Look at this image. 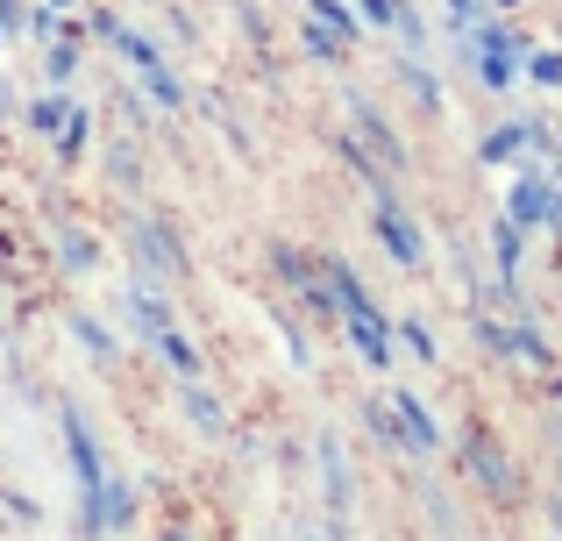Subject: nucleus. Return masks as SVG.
<instances>
[{"label":"nucleus","instance_id":"nucleus-1","mask_svg":"<svg viewBox=\"0 0 562 541\" xmlns=\"http://www.w3.org/2000/svg\"><path fill=\"white\" fill-rule=\"evenodd\" d=\"M463 65L477 71L492 93H506V86L520 79V65H527L520 29H506V22H477V36H463Z\"/></svg>","mask_w":562,"mask_h":541},{"label":"nucleus","instance_id":"nucleus-2","mask_svg":"<svg viewBox=\"0 0 562 541\" xmlns=\"http://www.w3.org/2000/svg\"><path fill=\"white\" fill-rule=\"evenodd\" d=\"M271 271L285 278V285L300 292V300L314 306L321 320H342V300H335V285H328V264H321V257L292 250V243H271Z\"/></svg>","mask_w":562,"mask_h":541},{"label":"nucleus","instance_id":"nucleus-3","mask_svg":"<svg viewBox=\"0 0 562 541\" xmlns=\"http://www.w3.org/2000/svg\"><path fill=\"white\" fill-rule=\"evenodd\" d=\"M477 342L492 349V357H506V363H520V371H535V377L555 371V349L541 342L527 320H492V314H484V320H477Z\"/></svg>","mask_w":562,"mask_h":541},{"label":"nucleus","instance_id":"nucleus-4","mask_svg":"<svg viewBox=\"0 0 562 541\" xmlns=\"http://www.w3.org/2000/svg\"><path fill=\"white\" fill-rule=\"evenodd\" d=\"M128 250H136V264H143V278H150V285L186 278V250H179V236H171L165 214H143V222L128 228Z\"/></svg>","mask_w":562,"mask_h":541},{"label":"nucleus","instance_id":"nucleus-5","mask_svg":"<svg viewBox=\"0 0 562 541\" xmlns=\"http://www.w3.org/2000/svg\"><path fill=\"white\" fill-rule=\"evenodd\" d=\"M463 463H470V477H477V485L492 492L498 506L520 499V471H513V457H506V449H498L484 428H470V435H463Z\"/></svg>","mask_w":562,"mask_h":541},{"label":"nucleus","instance_id":"nucleus-6","mask_svg":"<svg viewBox=\"0 0 562 541\" xmlns=\"http://www.w3.org/2000/svg\"><path fill=\"white\" fill-rule=\"evenodd\" d=\"M79 506H86V514H79V534H122L128 520H136V492H128L114 471L100 477V485H86Z\"/></svg>","mask_w":562,"mask_h":541},{"label":"nucleus","instance_id":"nucleus-7","mask_svg":"<svg viewBox=\"0 0 562 541\" xmlns=\"http://www.w3.org/2000/svg\"><path fill=\"white\" fill-rule=\"evenodd\" d=\"M371 228H378V243L392 250V264H406V271H420V228H413V214L398 207L392 193H378V214H371Z\"/></svg>","mask_w":562,"mask_h":541},{"label":"nucleus","instance_id":"nucleus-8","mask_svg":"<svg viewBox=\"0 0 562 541\" xmlns=\"http://www.w3.org/2000/svg\"><path fill=\"white\" fill-rule=\"evenodd\" d=\"M335 328H342L349 342H357V357H363V363H378V371L392 363V335H398V328H384V314H378L371 300L342 306V320H335Z\"/></svg>","mask_w":562,"mask_h":541},{"label":"nucleus","instance_id":"nucleus-9","mask_svg":"<svg viewBox=\"0 0 562 541\" xmlns=\"http://www.w3.org/2000/svg\"><path fill=\"white\" fill-rule=\"evenodd\" d=\"M349 128H357V136L371 143V157H378L384 171H392V179H398V171H406V143H398V128L384 122V114L371 108V100H349Z\"/></svg>","mask_w":562,"mask_h":541},{"label":"nucleus","instance_id":"nucleus-10","mask_svg":"<svg viewBox=\"0 0 562 541\" xmlns=\"http://www.w3.org/2000/svg\"><path fill=\"white\" fill-rule=\"evenodd\" d=\"M57 420H65V449H71V471H79V492L100 485V477H108V457H100V442H93V428H86V414H79V406H57Z\"/></svg>","mask_w":562,"mask_h":541},{"label":"nucleus","instance_id":"nucleus-11","mask_svg":"<svg viewBox=\"0 0 562 541\" xmlns=\"http://www.w3.org/2000/svg\"><path fill=\"white\" fill-rule=\"evenodd\" d=\"M506 214H513L520 228H549V179H541V165H527V179L513 185Z\"/></svg>","mask_w":562,"mask_h":541},{"label":"nucleus","instance_id":"nucleus-12","mask_svg":"<svg viewBox=\"0 0 562 541\" xmlns=\"http://www.w3.org/2000/svg\"><path fill=\"white\" fill-rule=\"evenodd\" d=\"M179 406L192 414V428H200V435H228V414H221V399L200 385V377H179Z\"/></svg>","mask_w":562,"mask_h":541},{"label":"nucleus","instance_id":"nucleus-13","mask_svg":"<svg viewBox=\"0 0 562 541\" xmlns=\"http://www.w3.org/2000/svg\"><path fill=\"white\" fill-rule=\"evenodd\" d=\"M392 406H398V420H406L413 449H420V457H435V449H441V428H435V414L420 406V392H392Z\"/></svg>","mask_w":562,"mask_h":541},{"label":"nucleus","instance_id":"nucleus-14","mask_svg":"<svg viewBox=\"0 0 562 541\" xmlns=\"http://www.w3.org/2000/svg\"><path fill=\"white\" fill-rule=\"evenodd\" d=\"M363 420H371V435L384 449H392V457H420V449H413V435H406V420H398V406L392 399H371L363 406Z\"/></svg>","mask_w":562,"mask_h":541},{"label":"nucleus","instance_id":"nucleus-15","mask_svg":"<svg viewBox=\"0 0 562 541\" xmlns=\"http://www.w3.org/2000/svg\"><path fill=\"white\" fill-rule=\"evenodd\" d=\"M57 257H65V271H71V278H86V271L100 264V243L86 236L79 222H57Z\"/></svg>","mask_w":562,"mask_h":541},{"label":"nucleus","instance_id":"nucleus-16","mask_svg":"<svg viewBox=\"0 0 562 541\" xmlns=\"http://www.w3.org/2000/svg\"><path fill=\"white\" fill-rule=\"evenodd\" d=\"M128 320H136V328H143V342H150V335L157 328H171V306L165 300H157V292H150V278H143V285H128Z\"/></svg>","mask_w":562,"mask_h":541},{"label":"nucleus","instance_id":"nucleus-17","mask_svg":"<svg viewBox=\"0 0 562 541\" xmlns=\"http://www.w3.org/2000/svg\"><path fill=\"white\" fill-rule=\"evenodd\" d=\"M22 122L36 128V136H57V128L71 122V100H65V93H36V100L22 108Z\"/></svg>","mask_w":562,"mask_h":541},{"label":"nucleus","instance_id":"nucleus-18","mask_svg":"<svg viewBox=\"0 0 562 541\" xmlns=\"http://www.w3.org/2000/svg\"><path fill=\"white\" fill-rule=\"evenodd\" d=\"M520 236H527V228L513 222V214H498V222H492V257H498V278H520Z\"/></svg>","mask_w":562,"mask_h":541},{"label":"nucleus","instance_id":"nucleus-19","mask_svg":"<svg viewBox=\"0 0 562 541\" xmlns=\"http://www.w3.org/2000/svg\"><path fill=\"white\" fill-rule=\"evenodd\" d=\"M150 349H157V357H165L179 377H200V349H192L179 328H157V335H150Z\"/></svg>","mask_w":562,"mask_h":541},{"label":"nucleus","instance_id":"nucleus-20","mask_svg":"<svg viewBox=\"0 0 562 541\" xmlns=\"http://www.w3.org/2000/svg\"><path fill=\"white\" fill-rule=\"evenodd\" d=\"M321 477H328V506H335V520L349 514V471H342V449H335V435L321 442Z\"/></svg>","mask_w":562,"mask_h":541},{"label":"nucleus","instance_id":"nucleus-21","mask_svg":"<svg viewBox=\"0 0 562 541\" xmlns=\"http://www.w3.org/2000/svg\"><path fill=\"white\" fill-rule=\"evenodd\" d=\"M86 136H93V114H86V108H71V122L65 128H57V165H79V157H86Z\"/></svg>","mask_w":562,"mask_h":541},{"label":"nucleus","instance_id":"nucleus-22","mask_svg":"<svg viewBox=\"0 0 562 541\" xmlns=\"http://www.w3.org/2000/svg\"><path fill=\"white\" fill-rule=\"evenodd\" d=\"M520 143H527V128H520V122H498L492 136L477 143V157H484V165H513V157H520Z\"/></svg>","mask_w":562,"mask_h":541},{"label":"nucleus","instance_id":"nucleus-23","mask_svg":"<svg viewBox=\"0 0 562 541\" xmlns=\"http://www.w3.org/2000/svg\"><path fill=\"white\" fill-rule=\"evenodd\" d=\"M398 86H406V93H413V100H420V108H427V114H441V86H435V79H427V65H413V57H398Z\"/></svg>","mask_w":562,"mask_h":541},{"label":"nucleus","instance_id":"nucleus-24","mask_svg":"<svg viewBox=\"0 0 562 541\" xmlns=\"http://www.w3.org/2000/svg\"><path fill=\"white\" fill-rule=\"evenodd\" d=\"M71 335H79V349H86V357H93V363H114V335L100 328L93 314H71Z\"/></svg>","mask_w":562,"mask_h":541},{"label":"nucleus","instance_id":"nucleus-25","mask_svg":"<svg viewBox=\"0 0 562 541\" xmlns=\"http://www.w3.org/2000/svg\"><path fill=\"white\" fill-rule=\"evenodd\" d=\"M306 8H314V14H321V22H328V29H335V36H342V43H349V50H357V36H363V22H357V14H349V8H342V0H306Z\"/></svg>","mask_w":562,"mask_h":541},{"label":"nucleus","instance_id":"nucleus-26","mask_svg":"<svg viewBox=\"0 0 562 541\" xmlns=\"http://www.w3.org/2000/svg\"><path fill=\"white\" fill-rule=\"evenodd\" d=\"M306 50H314V57H349V43H342V36H335V29H328V22H321V14H314V8H306Z\"/></svg>","mask_w":562,"mask_h":541},{"label":"nucleus","instance_id":"nucleus-27","mask_svg":"<svg viewBox=\"0 0 562 541\" xmlns=\"http://www.w3.org/2000/svg\"><path fill=\"white\" fill-rule=\"evenodd\" d=\"M43 71H50V79L65 86L71 71H79V36H57V43H50V57H43Z\"/></svg>","mask_w":562,"mask_h":541},{"label":"nucleus","instance_id":"nucleus-28","mask_svg":"<svg viewBox=\"0 0 562 541\" xmlns=\"http://www.w3.org/2000/svg\"><path fill=\"white\" fill-rule=\"evenodd\" d=\"M484 8H492V0H449V22H456V43H463V36H477Z\"/></svg>","mask_w":562,"mask_h":541},{"label":"nucleus","instance_id":"nucleus-29","mask_svg":"<svg viewBox=\"0 0 562 541\" xmlns=\"http://www.w3.org/2000/svg\"><path fill=\"white\" fill-rule=\"evenodd\" d=\"M108 171H114V185H136V179H143V165H136V143H114Z\"/></svg>","mask_w":562,"mask_h":541},{"label":"nucleus","instance_id":"nucleus-30","mask_svg":"<svg viewBox=\"0 0 562 541\" xmlns=\"http://www.w3.org/2000/svg\"><path fill=\"white\" fill-rule=\"evenodd\" d=\"M398 335H406V349H413V357H420V363H441V342H435V335L420 328V320H406V328H398Z\"/></svg>","mask_w":562,"mask_h":541},{"label":"nucleus","instance_id":"nucleus-31","mask_svg":"<svg viewBox=\"0 0 562 541\" xmlns=\"http://www.w3.org/2000/svg\"><path fill=\"white\" fill-rule=\"evenodd\" d=\"M527 71H535L541 86H562V50H535V57H527Z\"/></svg>","mask_w":562,"mask_h":541},{"label":"nucleus","instance_id":"nucleus-32","mask_svg":"<svg viewBox=\"0 0 562 541\" xmlns=\"http://www.w3.org/2000/svg\"><path fill=\"white\" fill-rule=\"evenodd\" d=\"M398 14H406V0H363V22L378 29H398Z\"/></svg>","mask_w":562,"mask_h":541},{"label":"nucleus","instance_id":"nucleus-33","mask_svg":"<svg viewBox=\"0 0 562 541\" xmlns=\"http://www.w3.org/2000/svg\"><path fill=\"white\" fill-rule=\"evenodd\" d=\"M0 499H8V514L22 520V528H36V499H22V492H0Z\"/></svg>","mask_w":562,"mask_h":541},{"label":"nucleus","instance_id":"nucleus-34","mask_svg":"<svg viewBox=\"0 0 562 541\" xmlns=\"http://www.w3.org/2000/svg\"><path fill=\"white\" fill-rule=\"evenodd\" d=\"M506 8H520V0H492V14H506Z\"/></svg>","mask_w":562,"mask_h":541},{"label":"nucleus","instance_id":"nucleus-35","mask_svg":"<svg viewBox=\"0 0 562 541\" xmlns=\"http://www.w3.org/2000/svg\"><path fill=\"white\" fill-rule=\"evenodd\" d=\"M36 8H71V0H36Z\"/></svg>","mask_w":562,"mask_h":541},{"label":"nucleus","instance_id":"nucleus-36","mask_svg":"<svg viewBox=\"0 0 562 541\" xmlns=\"http://www.w3.org/2000/svg\"><path fill=\"white\" fill-rule=\"evenodd\" d=\"M0 43H8V22H0Z\"/></svg>","mask_w":562,"mask_h":541},{"label":"nucleus","instance_id":"nucleus-37","mask_svg":"<svg viewBox=\"0 0 562 541\" xmlns=\"http://www.w3.org/2000/svg\"><path fill=\"white\" fill-rule=\"evenodd\" d=\"M0 114H8V93H0Z\"/></svg>","mask_w":562,"mask_h":541},{"label":"nucleus","instance_id":"nucleus-38","mask_svg":"<svg viewBox=\"0 0 562 541\" xmlns=\"http://www.w3.org/2000/svg\"><path fill=\"white\" fill-rule=\"evenodd\" d=\"M0 271H8V257H0Z\"/></svg>","mask_w":562,"mask_h":541},{"label":"nucleus","instance_id":"nucleus-39","mask_svg":"<svg viewBox=\"0 0 562 541\" xmlns=\"http://www.w3.org/2000/svg\"><path fill=\"white\" fill-rule=\"evenodd\" d=\"M555 463H562V457H555Z\"/></svg>","mask_w":562,"mask_h":541}]
</instances>
